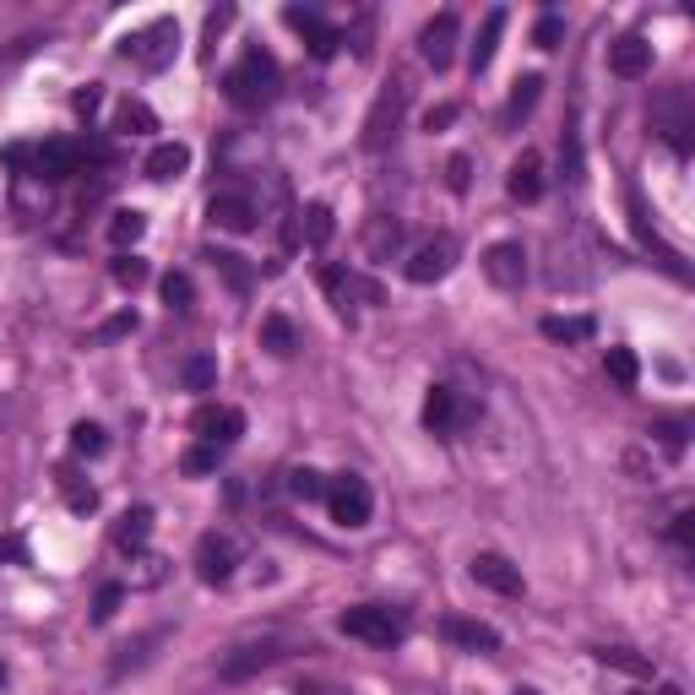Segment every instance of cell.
<instances>
[{"label": "cell", "instance_id": "obj_1", "mask_svg": "<svg viewBox=\"0 0 695 695\" xmlns=\"http://www.w3.org/2000/svg\"><path fill=\"white\" fill-rule=\"evenodd\" d=\"M277 87H283V76H277V61H272L266 50H251L245 61L223 76V93H229V104H240V109H266V104L277 98Z\"/></svg>", "mask_w": 695, "mask_h": 695}, {"label": "cell", "instance_id": "obj_2", "mask_svg": "<svg viewBox=\"0 0 695 695\" xmlns=\"http://www.w3.org/2000/svg\"><path fill=\"white\" fill-rule=\"evenodd\" d=\"M175 50H180V22H175V17H152L147 28H136L126 44H120V55L136 61L141 71H164V65L175 61Z\"/></svg>", "mask_w": 695, "mask_h": 695}, {"label": "cell", "instance_id": "obj_3", "mask_svg": "<svg viewBox=\"0 0 695 695\" xmlns=\"http://www.w3.org/2000/svg\"><path fill=\"white\" fill-rule=\"evenodd\" d=\"M326 510H331V522L337 527H365L370 522V510H376V495H370V484L359 478V473H337V478H326Z\"/></svg>", "mask_w": 695, "mask_h": 695}, {"label": "cell", "instance_id": "obj_4", "mask_svg": "<svg viewBox=\"0 0 695 695\" xmlns=\"http://www.w3.org/2000/svg\"><path fill=\"white\" fill-rule=\"evenodd\" d=\"M337 631L354 635V641H370V646H397L402 641V620L380 603H359V609H343L337 614Z\"/></svg>", "mask_w": 695, "mask_h": 695}, {"label": "cell", "instance_id": "obj_5", "mask_svg": "<svg viewBox=\"0 0 695 695\" xmlns=\"http://www.w3.org/2000/svg\"><path fill=\"white\" fill-rule=\"evenodd\" d=\"M240 538L234 533H201V544H196V576L207 581V587H223L234 566H240Z\"/></svg>", "mask_w": 695, "mask_h": 695}, {"label": "cell", "instance_id": "obj_6", "mask_svg": "<svg viewBox=\"0 0 695 695\" xmlns=\"http://www.w3.org/2000/svg\"><path fill=\"white\" fill-rule=\"evenodd\" d=\"M288 657V641H277V635H266V641H245V646H234L229 657H223V680L229 685H240V680H251L261 668H272V663H283Z\"/></svg>", "mask_w": 695, "mask_h": 695}, {"label": "cell", "instance_id": "obj_7", "mask_svg": "<svg viewBox=\"0 0 695 695\" xmlns=\"http://www.w3.org/2000/svg\"><path fill=\"white\" fill-rule=\"evenodd\" d=\"M456 255H462V245H456L451 234H435V240H424L419 251L408 255V283L430 288V283H441V277H451Z\"/></svg>", "mask_w": 695, "mask_h": 695}, {"label": "cell", "instance_id": "obj_8", "mask_svg": "<svg viewBox=\"0 0 695 695\" xmlns=\"http://www.w3.org/2000/svg\"><path fill=\"white\" fill-rule=\"evenodd\" d=\"M473 419H478L473 402H462L451 386H430V397H424V430H435V435H456V430H467Z\"/></svg>", "mask_w": 695, "mask_h": 695}, {"label": "cell", "instance_id": "obj_9", "mask_svg": "<svg viewBox=\"0 0 695 695\" xmlns=\"http://www.w3.org/2000/svg\"><path fill=\"white\" fill-rule=\"evenodd\" d=\"M190 430L201 435V445H234L245 435V413L240 408H223V402H207L190 413Z\"/></svg>", "mask_w": 695, "mask_h": 695}, {"label": "cell", "instance_id": "obj_10", "mask_svg": "<svg viewBox=\"0 0 695 695\" xmlns=\"http://www.w3.org/2000/svg\"><path fill=\"white\" fill-rule=\"evenodd\" d=\"M82 164H87V152L76 141H44V147H33V180L61 186L71 175H82Z\"/></svg>", "mask_w": 695, "mask_h": 695}, {"label": "cell", "instance_id": "obj_11", "mask_svg": "<svg viewBox=\"0 0 695 695\" xmlns=\"http://www.w3.org/2000/svg\"><path fill=\"white\" fill-rule=\"evenodd\" d=\"M283 22H288L294 33H305V44H310V55H316V61H331V55H337V44H343V33H337V28H326V22H320V11H310V6H288V11H283Z\"/></svg>", "mask_w": 695, "mask_h": 695}, {"label": "cell", "instance_id": "obj_12", "mask_svg": "<svg viewBox=\"0 0 695 695\" xmlns=\"http://www.w3.org/2000/svg\"><path fill=\"white\" fill-rule=\"evenodd\" d=\"M484 277H489L495 288H522V283H527V251H522L516 240L489 245V251H484Z\"/></svg>", "mask_w": 695, "mask_h": 695}, {"label": "cell", "instance_id": "obj_13", "mask_svg": "<svg viewBox=\"0 0 695 695\" xmlns=\"http://www.w3.org/2000/svg\"><path fill=\"white\" fill-rule=\"evenodd\" d=\"M473 581L478 587H489V592H501V598H522L527 592V581H522V570L510 566L506 555H473Z\"/></svg>", "mask_w": 695, "mask_h": 695}, {"label": "cell", "instance_id": "obj_14", "mask_svg": "<svg viewBox=\"0 0 695 695\" xmlns=\"http://www.w3.org/2000/svg\"><path fill=\"white\" fill-rule=\"evenodd\" d=\"M207 223L223 229V234H251L255 229V201L251 196H234V190H229V196H212V201H207Z\"/></svg>", "mask_w": 695, "mask_h": 695}, {"label": "cell", "instance_id": "obj_15", "mask_svg": "<svg viewBox=\"0 0 695 695\" xmlns=\"http://www.w3.org/2000/svg\"><path fill=\"white\" fill-rule=\"evenodd\" d=\"M419 55H424L430 71H445V65H451V55H456V17H451V11H441V17L419 33Z\"/></svg>", "mask_w": 695, "mask_h": 695}, {"label": "cell", "instance_id": "obj_16", "mask_svg": "<svg viewBox=\"0 0 695 695\" xmlns=\"http://www.w3.org/2000/svg\"><path fill=\"white\" fill-rule=\"evenodd\" d=\"M609 71H614V76H625V82L646 76V71H652V44H646L641 33L614 39V44H609Z\"/></svg>", "mask_w": 695, "mask_h": 695}, {"label": "cell", "instance_id": "obj_17", "mask_svg": "<svg viewBox=\"0 0 695 695\" xmlns=\"http://www.w3.org/2000/svg\"><path fill=\"white\" fill-rule=\"evenodd\" d=\"M506 190H510V201H522V207H533V201L544 196V158H538V152H522V158L510 164Z\"/></svg>", "mask_w": 695, "mask_h": 695}, {"label": "cell", "instance_id": "obj_18", "mask_svg": "<svg viewBox=\"0 0 695 695\" xmlns=\"http://www.w3.org/2000/svg\"><path fill=\"white\" fill-rule=\"evenodd\" d=\"M445 641H456L462 652H478V657H489V652H501V635L489 631V625H478V620H462V614H451L441 620Z\"/></svg>", "mask_w": 695, "mask_h": 695}, {"label": "cell", "instance_id": "obj_19", "mask_svg": "<svg viewBox=\"0 0 695 695\" xmlns=\"http://www.w3.org/2000/svg\"><path fill=\"white\" fill-rule=\"evenodd\" d=\"M501 33H506V6H489V11H484V28H478V39H473V50H467L473 76H478V71H489L495 50H501Z\"/></svg>", "mask_w": 695, "mask_h": 695}, {"label": "cell", "instance_id": "obj_20", "mask_svg": "<svg viewBox=\"0 0 695 695\" xmlns=\"http://www.w3.org/2000/svg\"><path fill=\"white\" fill-rule=\"evenodd\" d=\"M141 169H147V180L169 186V180H180V175L190 169V147H186V141H158V147L147 152V164H141Z\"/></svg>", "mask_w": 695, "mask_h": 695}, {"label": "cell", "instance_id": "obj_21", "mask_svg": "<svg viewBox=\"0 0 695 695\" xmlns=\"http://www.w3.org/2000/svg\"><path fill=\"white\" fill-rule=\"evenodd\" d=\"M320 288L331 294V305H337L343 316L354 310V299H359V294H365V299H380L376 288H365V283H359L354 272H343V266H320Z\"/></svg>", "mask_w": 695, "mask_h": 695}, {"label": "cell", "instance_id": "obj_22", "mask_svg": "<svg viewBox=\"0 0 695 695\" xmlns=\"http://www.w3.org/2000/svg\"><path fill=\"white\" fill-rule=\"evenodd\" d=\"M538 93H544V76L538 71H527V76H516V87H510V98H506V115H501V126L516 130L533 109H538Z\"/></svg>", "mask_w": 695, "mask_h": 695}, {"label": "cell", "instance_id": "obj_23", "mask_svg": "<svg viewBox=\"0 0 695 695\" xmlns=\"http://www.w3.org/2000/svg\"><path fill=\"white\" fill-rule=\"evenodd\" d=\"M397 109H402V82L380 93V104L370 109V120H365V147H370V152L386 147V136H391V126H397Z\"/></svg>", "mask_w": 695, "mask_h": 695}, {"label": "cell", "instance_id": "obj_24", "mask_svg": "<svg viewBox=\"0 0 695 695\" xmlns=\"http://www.w3.org/2000/svg\"><path fill=\"white\" fill-rule=\"evenodd\" d=\"M397 245H402V223L386 218V212H376V218L365 223V251H370V261H391Z\"/></svg>", "mask_w": 695, "mask_h": 695}, {"label": "cell", "instance_id": "obj_25", "mask_svg": "<svg viewBox=\"0 0 695 695\" xmlns=\"http://www.w3.org/2000/svg\"><path fill=\"white\" fill-rule=\"evenodd\" d=\"M147 538H152V506H130L115 522V549H141Z\"/></svg>", "mask_w": 695, "mask_h": 695}, {"label": "cell", "instance_id": "obj_26", "mask_svg": "<svg viewBox=\"0 0 695 695\" xmlns=\"http://www.w3.org/2000/svg\"><path fill=\"white\" fill-rule=\"evenodd\" d=\"M261 348H266L272 359H288V354L299 348V331H294V320H288V316H266V320H261Z\"/></svg>", "mask_w": 695, "mask_h": 695}, {"label": "cell", "instance_id": "obj_27", "mask_svg": "<svg viewBox=\"0 0 695 695\" xmlns=\"http://www.w3.org/2000/svg\"><path fill=\"white\" fill-rule=\"evenodd\" d=\"M331 234H337V223H331V207H326V201H310V207L299 212V240H310V245L320 251Z\"/></svg>", "mask_w": 695, "mask_h": 695}, {"label": "cell", "instance_id": "obj_28", "mask_svg": "<svg viewBox=\"0 0 695 695\" xmlns=\"http://www.w3.org/2000/svg\"><path fill=\"white\" fill-rule=\"evenodd\" d=\"M549 343H587L592 337V320L587 316H544V326H538Z\"/></svg>", "mask_w": 695, "mask_h": 695}, {"label": "cell", "instance_id": "obj_29", "mask_svg": "<svg viewBox=\"0 0 695 695\" xmlns=\"http://www.w3.org/2000/svg\"><path fill=\"white\" fill-rule=\"evenodd\" d=\"M147 234V212H136V207H120L115 218H109V240L120 245V251H130L136 240Z\"/></svg>", "mask_w": 695, "mask_h": 695}, {"label": "cell", "instance_id": "obj_30", "mask_svg": "<svg viewBox=\"0 0 695 695\" xmlns=\"http://www.w3.org/2000/svg\"><path fill=\"white\" fill-rule=\"evenodd\" d=\"M115 130H120V136H147V130H158V115H152L141 98H126L120 115H115Z\"/></svg>", "mask_w": 695, "mask_h": 695}, {"label": "cell", "instance_id": "obj_31", "mask_svg": "<svg viewBox=\"0 0 695 695\" xmlns=\"http://www.w3.org/2000/svg\"><path fill=\"white\" fill-rule=\"evenodd\" d=\"M207 261H212V266H218V272H223V277H229V288H234V294H251V266H245V255H234V251H207Z\"/></svg>", "mask_w": 695, "mask_h": 695}, {"label": "cell", "instance_id": "obj_32", "mask_svg": "<svg viewBox=\"0 0 695 695\" xmlns=\"http://www.w3.org/2000/svg\"><path fill=\"white\" fill-rule=\"evenodd\" d=\"M71 451H76V456H104V451H109V435H104V424H93V419L71 424Z\"/></svg>", "mask_w": 695, "mask_h": 695}, {"label": "cell", "instance_id": "obj_33", "mask_svg": "<svg viewBox=\"0 0 695 695\" xmlns=\"http://www.w3.org/2000/svg\"><path fill=\"white\" fill-rule=\"evenodd\" d=\"M609 380L620 386V391H635V380H641V359H635L631 348H609Z\"/></svg>", "mask_w": 695, "mask_h": 695}, {"label": "cell", "instance_id": "obj_34", "mask_svg": "<svg viewBox=\"0 0 695 695\" xmlns=\"http://www.w3.org/2000/svg\"><path fill=\"white\" fill-rule=\"evenodd\" d=\"M61 489H65V506L76 510V516H87V510H98V489L93 484H82L71 467H61Z\"/></svg>", "mask_w": 695, "mask_h": 695}, {"label": "cell", "instance_id": "obj_35", "mask_svg": "<svg viewBox=\"0 0 695 695\" xmlns=\"http://www.w3.org/2000/svg\"><path fill=\"white\" fill-rule=\"evenodd\" d=\"M180 380H186L190 391H212V386H218V359H212V354H190Z\"/></svg>", "mask_w": 695, "mask_h": 695}, {"label": "cell", "instance_id": "obj_36", "mask_svg": "<svg viewBox=\"0 0 695 695\" xmlns=\"http://www.w3.org/2000/svg\"><path fill=\"white\" fill-rule=\"evenodd\" d=\"M598 663H603V668H620V674H635V680L652 674V663L635 657V652H625V646H598Z\"/></svg>", "mask_w": 695, "mask_h": 695}, {"label": "cell", "instance_id": "obj_37", "mask_svg": "<svg viewBox=\"0 0 695 695\" xmlns=\"http://www.w3.org/2000/svg\"><path fill=\"white\" fill-rule=\"evenodd\" d=\"M288 495L305 501V506H310V501H326V478H320L316 467H294V473H288Z\"/></svg>", "mask_w": 695, "mask_h": 695}, {"label": "cell", "instance_id": "obj_38", "mask_svg": "<svg viewBox=\"0 0 695 695\" xmlns=\"http://www.w3.org/2000/svg\"><path fill=\"white\" fill-rule=\"evenodd\" d=\"M652 435H657V445H663L668 456H685V445H691V424H685V419H657Z\"/></svg>", "mask_w": 695, "mask_h": 695}, {"label": "cell", "instance_id": "obj_39", "mask_svg": "<svg viewBox=\"0 0 695 695\" xmlns=\"http://www.w3.org/2000/svg\"><path fill=\"white\" fill-rule=\"evenodd\" d=\"M120 603H126V587H120V581H104L98 598H93V625H109V620L120 614Z\"/></svg>", "mask_w": 695, "mask_h": 695}, {"label": "cell", "instance_id": "obj_40", "mask_svg": "<svg viewBox=\"0 0 695 695\" xmlns=\"http://www.w3.org/2000/svg\"><path fill=\"white\" fill-rule=\"evenodd\" d=\"M109 272H115V283H120V288H141V283H147V261H141V255H130V251L115 255V266H109Z\"/></svg>", "mask_w": 695, "mask_h": 695}, {"label": "cell", "instance_id": "obj_41", "mask_svg": "<svg viewBox=\"0 0 695 695\" xmlns=\"http://www.w3.org/2000/svg\"><path fill=\"white\" fill-rule=\"evenodd\" d=\"M180 473H190V478L218 473V445H190L186 456H180Z\"/></svg>", "mask_w": 695, "mask_h": 695}, {"label": "cell", "instance_id": "obj_42", "mask_svg": "<svg viewBox=\"0 0 695 695\" xmlns=\"http://www.w3.org/2000/svg\"><path fill=\"white\" fill-rule=\"evenodd\" d=\"M190 299H196V283H190L186 272H169L164 277V305L169 310H190Z\"/></svg>", "mask_w": 695, "mask_h": 695}, {"label": "cell", "instance_id": "obj_43", "mask_svg": "<svg viewBox=\"0 0 695 695\" xmlns=\"http://www.w3.org/2000/svg\"><path fill=\"white\" fill-rule=\"evenodd\" d=\"M158 641H164V631L147 635V641H136V646H126V657H115V680H126L130 668H141V663H147V652H152Z\"/></svg>", "mask_w": 695, "mask_h": 695}, {"label": "cell", "instance_id": "obj_44", "mask_svg": "<svg viewBox=\"0 0 695 695\" xmlns=\"http://www.w3.org/2000/svg\"><path fill=\"white\" fill-rule=\"evenodd\" d=\"M98 104H104V87H98V82L76 87V98H71V109H76L82 120H93V115H98Z\"/></svg>", "mask_w": 695, "mask_h": 695}, {"label": "cell", "instance_id": "obj_45", "mask_svg": "<svg viewBox=\"0 0 695 695\" xmlns=\"http://www.w3.org/2000/svg\"><path fill=\"white\" fill-rule=\"evenodd\" d=\"M0 164L17 169V175H33V147H28V141H11V147H0Z\"/></svg>", "mask_w": 695, "mask_h": 695}, {"label": "cell", "instance_id": "obj_46", "mask_svg": "<svg viewBox=\"0 0 695 695\" xmlns=\"http://www.w3.org/2000/svg\"><path fill=\"white\" fill-rule=\"evenodd\" d=\"M560 39H566V22H560V17H544V22L533 28V44H538V50H555Z\"/></svg>", "mask_w": 695, "mask_h": 695}, {"label": "cell", "instance_id": "obj_47", "mask_svg": "<svg viewBox=\"0 0 695 695\" xmlns=\"http://www.w3.org/2000/svg\"><path fill=\"white\" fill-rule=\"evenodd\" d=\"M445 186L456 190V196H462V190L473 186V164H467V158H462V152H456V158H451V164H445Z\"/></svg>", "mask_w": 695, "mask_h": 695}, {"label": "cell", "instance_id": "obj_48", "mask_svg": "<svg viewBox=\"0 0 695 695\" xmlns=\"http://www.w3.org/2000/svg\"><path fill=\"white\" fill-rule=\"evenodd\" d=\"M668 538H674L680 549H695V510H680V516H674V527H668Z\"/></svg>", "mask_w": 695, "mask_h": 695}, {"label": "cell", "instance_id": "obj_49", "mask_svg": "<svg viewBox=\"0 0 695 695\" xmlns=\"http://www.w3.org/2000/svg\"><path fill=\"white\" fill-rule=\"evenodd\" d=\"M560 158H566V180H581V141H576V130H566V147H560Z\"/></svg>", "mask_w": 695, "mask_h": 695}, {"label": "cell", "instance_id": "obj_50", "mask_svg": "<svg viewBox=\"0 0 695 695\" xmlns=\"http://www.w3.org/2000/svg\"><path fill=\"white\" fill-rule=\"evenodd\" d=\"M456 115H462L456 104H435V109L424 115V130H445V126H456Z\"/></svg>", "mask_w": 695, "mask_h": 695}, {"label": "cell", "instance_id": "obj_51", "mask_svg": "<svg viewBox=\"0 0 695 695\" xmlns=\"http://www.w3.org/2000/svg\"><path fill=\"white\" fill-rule=\"evenodd\" d=\"M126 331H136V310H126V316H115L109 326H104V331H98V337H126Z\"/></svg>", "mask_w": 695, "mask_h": 695}, {"label": "cell", "instance_id": "obj_52", "mask_svg": "<svg viewBox=\"0 0 695 695\" xmlns=\"http://www.w3.org/2000/svg\"><path fill=\"white\" fill-rule=\"evenodd\" d=\"M657 695H685V691H680V685H663V691H657Z\"/></svg>", "mask_w": 695, "mask_h": 695}, {"label": "cell", "instance_id": "obj_53", "mask_svg": "<svg viewBox=\"0 0 695 695\" xmlns=\"http://www.w3.org/2000/svg\"><path fill=\"white\" fill-rule=\"evenodd\" d=\"M299 695H331V691H316V685H305V691H299Z\"/></svg>", "mask_w": 695, "mask_h": 695}, {"label": "cell", "instance_id": "obj_54", "mask_svg": "<svg viewBox=\"0 0 695 695\" xmlns=\"http://www.w3.org/2000/svg\"><path fill=\"white\" fill-rule=\"evenodd\" d=\"M516 695H544V691H533V685H522V691H516Z\"/></svg>", "mask_w": 695, "mask_h": 695}, {"label": "cell", "instance_id": "obj_55", "mask_svg": "<svg viewBox=\"0 0 695 695\" xmlns=\"http://www.w3.org/2000/svg\"><path fill=\"white\" fill-rule=\"evenodd\" d=\"M0 691H6V668H0Z\"/></svg>", "mask_w": 695, "mask_h": 695}]
</instances>
